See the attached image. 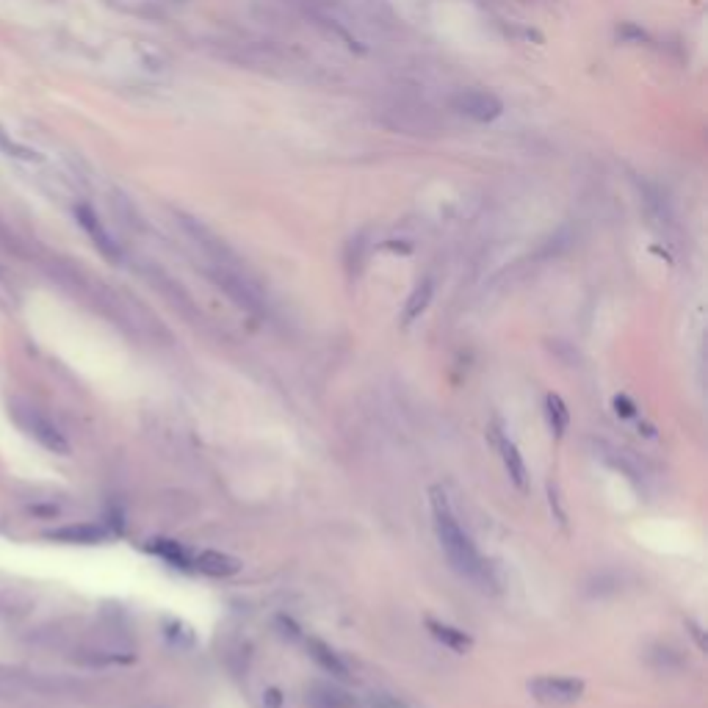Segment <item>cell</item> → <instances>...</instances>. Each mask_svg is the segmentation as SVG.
Returning a JSON list of instances; mask_svg holds the SVG:
<instances>
[{
  "label": "cell",
  "mask_w": 708,
  "mask_h": 708,
  "mask_svg": "<svg viewBox=\"0 0 708 708\" xmlns=\"http://www.w3.org/2000/svg\"><path fill=\"white\" fill-rule=\"evenodd\" d=\"M192 565L205 573V576H213V578H230L241 570V562L230 553H221V551H200Z\"/></svg>",
  "instance_id": "7"
},
{
  "label": "cell",
  "mask_w": 708,
  "mask_h": 708,
  "mask_svg": "<svg viewBox=\"0 0 708 708\" xmlns=\"http://www.w3.org/2000/svg\"><path fill=\"white\" fill-rule=\"evenodd\" d=\"M308 705L310 708H354L352 697L329 684H316L308 689Z\"/></svg>",
  "instance_id": "11"
},
{
  "label": "cell",
  "mask_w": 708,
  "mask_h": 708,
  "mask_svg": "<svg viewBox=\"0 0 708 708\" xmlns=\"http://www.w3.org/2000/svg\"><path fill=\"white\" fill-rule=\"evenodd\" d=\"M105 537H108V532L97 524H72V526H61V529L48 534V540L67 542V545H97Z\"/></svg>",
  "instance_id": "8"
},
{
  "label": "cell",
  "mask_w": 708,
  "mask_h": 708,
  "mask_svg": "<svg viewBox=\"0 0 708 708\" xmlns=\"http://www.w3.org/2000/svg\"><path fill=\"white\" fill-rule=\"evenodd\" d=\"M432 293H435V282H432V280H424V282L416 288V293L409 296L407 310H404V321H407V324H409V321H416V318L426 310V305H429V300H432Z\"/></svg>",
  "instance_id": "14"
},
{
  "label": "cell",
  "mask_w": 708,
  "mask_h": 708,
  "mask_svg": "<svg viewBox=\"0 0 708 708\" xmlns=\"http://www.w3.org/2000/svg\"><path fill=\"white\" fill-rule=\"evenodd\" d=\"M454 111H460L462 117L473 122H493L501 117L504 103L493 92H481V89H462L452 100Z\"/></svg>",
  "instance_id": "5"
},
{
  "label": "cell",
  "mask_w": 708,
  "mask_h": 708,
  "mask_svg": "<svg viewBox=\"0 0 708 708\" xmlns=\"http://www.w3.org/2000/svg\"><path fill=\"white\" fill-rule=\"evenodd\" d=\"M432 515H435V532H437V540H440V548L449 559V565L471 578V581H479V584H488L490 573H488V565H484V559L479 553V548L473 545L471 534L460 526V520L445 498V493L440 488L432 490Z\"/></svg>",
  "instance_id": "1"
},
{
  "label": "cell",
  "mask_w": 708,
  "mask_h": 708,
  "mask_svg": "<svg viewBox=\"0 0 708 708\" xmlns=\"http://www.w3.org/2000/svg\"><path fill=\"white\" fill-rule=\"evenodd\" d=\"M211 277L219 288H225V293L230 296V300L252 313H260L264 310V293L257 291V285L244 277L236 266H225V264H213L211 269Z\"/></svg>",
  "instance_id": "3"
},
{
  "label": "cell",
  "mask_w": 708,
  "mask_h": 708,
  "mask_svg": "<svg viewBox=\"0 0 708 708\" xmlns=\"http://www.w3.org/2000/svg\"><path fill=\"white\" fill-rule=\"evenodd\" d=\"M76 219H78V225L86 230V236L94 241V246H97L108 260H120V257H122V249H120L117 238L108 233V228L100 221V216L94 213L92 205L78 202V205H76Z\"/></svg>",
  "instance_id": "6"
},
{
  "label": "cell",
  "mask_w": 708,
  "mask_h": 708,
  "mask_svg": "<svg viewBox=\"0 0 708 708\" xmlns=\"http://www.w3.org/2000/svg\"><path fill=\"white\" fill-rule=\"evenodd\" d=\"M368 708H413V705L390 692H374L368 695Z\"/></svg>",
  "instance_id": "16"
},
{
  "label": "cell",
  "mask_w": 708,
  "mask_h": 708,
  "mask_svg": "<svg viewBox=\"0 0 708 708\" xmlns=\"http://www.w3.org/2000/svg\"><path fill=\"white\" fill-rule=\"evenodd\" d=\"M545 413H548L551 429H553L556 435H565V429H568V424H570V413H568L565 401L551 393V396L545 399Z\"/></svg>",
  "instance_id": "15"
},
{
  "label": "cell",
  "mask_w": 708,
  "mask_h": 708,
  "mask_svg": "<svg viewBox=\"0 0 708 708\" xmlns=\"http://www.w3.org/2000/svg\"><path fill=\"white\" fill-rule=\"evenodd\" d=\"M426 628H429V633L432 637L437 640V642H443L445 648H452L454 653H465L471 645H473V640L468 637L465 631H460V628H454V625H449V623H440V620H426Z\"/></svg>",
  "instance_id": "10"
},
{
  "label": "cell",
  "mask_w": 708,
  "mask_h": 708,
  "mask_svg": "<svg viewBox=\"0 0 708 708\" xmlns=\"http://www.w3.org/2000/svg\"><path fill=\"white\" fill-rule=\"evenodd\" d=\"M614 407H617V416H623V418H631L633 413H637V404H633L628 396H617Z\"/></svg>",
  "instance_id": "17"
},
{
  "label": "cell",
  "mask_w": 708,
  "mask_h": 708,
  "mask_svg": "<svg viewBox=\"0 0 708 708\" xmlns=\"http://www.w3.org/2000/svg\"><path fill=\"white\" fill-rule=\"evenodd\" d=\"M529 695L542 705H573L584 695V681L565 678V676H540L529 681Z\"/></svg>",
  "instance_id": "4"
},
{
  "label": "cell",
  "mask_w": 708,
  "mask_h": 708,
  "mask_svg": "<svg viewBox=\"0 0 708 708\" xmlns=\"http://www.w3.org/2000/svg\"><path fill=\"white\" fill-rule=\"evenodd\" d=\"M147 551L156 553V556H161V559H166V562L175 565V568H189V565H192V556L185 553V548H183L180 542H175V540H164V537L150 540Z\"/></svg>",
  "instance_id": "13"
},
{
  "label": "cell",
  "mask_w": 708,
  "mask_h": 708,
  "mask_svg": "<svg viewBox=\"0 0 708 708\" xmlns=\"http://www.w3.org/2000/svg\"><path fill=\"white\" fill-rule=\"evenodd\" d=\"M308 650H310V659H313L321 669H327L329 676H335V678H346V676H349V669H346V664L341 661V656L335 653L329 645H324L321 640H310V642H308Z\"/></svg>",
  "instance_id": "12"
},
{
  "label": "cell",
  "mask_w": 708,
  "mask_h": 708,
  "mask_svg": "<svg viewBox=\"0 0 708 708\" xmlns=\"http://www.w3.org/2000/svg\"><path fill=\"white\" fill-rule=\"evenodd\" d=\"M9 413H12L14 424H17L31 440L40 443L42 449H48V452H53V454H69V443H67L64 432L42 413L40 407H33V404H28V401H22V399H14V401L9 404Z\"/></svg>",
  "instance_id": "2"
},
{
  "label": "cell",
  "mask_w": 708,
  "mask_h": 708,
  "mask_svg": "<svg viewBox=\"0 0 708 708\" xmlns=\"http://www.w3.org/2000/svg\"><path fill=\"white\" fill-rule=\"evenodd\" d=\"M496 443H498V452H501V460H504V468H506L512 484L517 490H526L529 488V473H526V462H524V457H520L517 445L509 437H504L501 432L496 435Z\"/></svg>",
  "instance_id": "9"
}]
</instances>
